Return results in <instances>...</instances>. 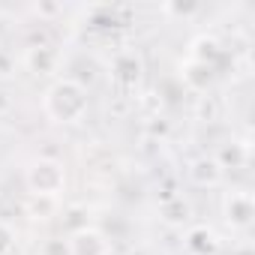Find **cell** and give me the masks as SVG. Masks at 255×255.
<instances>
[{"mask_svg": "<svg viewBox=\"0 0 255 255\" xmlns=\"http://www.w3.org/2000/svg\"><path fill=\"white\" fill-rule=\"evenodd\" d=\"M87 111H90L87 84L72 78V75L54 78L42 93V114L54 126H75L87 117Z\"/></svg>", "mask_w": 255, "mask_h": 255, "instance_id": "6da1fadb", "label": "cell"}, {"mask_svg": "<svg viewBox=\"0 0 255 255\" xmlns=\"http://www.w3.org/2000/svg\"><path fill=\"white\" fill-rule=\"evenodd\" d=\"M66 165L54 156H39L33 162H27L24 168V186L33 198H60L66 192Z\"/></svg>", "mask_w": 255, "mask_h": 255, "instance_id": "7a4b0ae2", "label": "cell"}, {"mask_svg": "<svg viewBox=\"0 0 255 255\" xmlns=\"http://www.w3.org/2000/svg\"><path fill=\"white\" fill-rule=\"evenodd\" d=\"M222 219L231 231H246L255 222V198L246 189H228L222 195Z\"/></svg>", "mask_w": 255, "mask_h": 255, "instance_id": "3957f363", "label": "cell"}, {"mask_svg": "<svg viewBox=\"0 0 255 255\" xmlns=\"http://www.w3.org/2000/svg\"><path fill=\"white\" fill-rule=\"evenodd\" d=\"M69 249L72 255H111V240L102 228L96 225H81V228H72L69 234Z\"/></svg>", "mask_w": 255, "mask_h": 255, "instance_id": "277c9868", "label": "cell"}, {"mask_svg": "<svg viewBox=\"0 0 255 255\" xmlns=\"http://www.w3.org/2000/svg\"><path fill=\"white\" fill-rule=\"evenodd\" d=\"M219 246H222V240H219V234L210 225H201L198 222V225H189L186 234H183L186 255H216Z\"/></svg>", "mask_w": 255, "mask_h": 255, "instance_id": "5b68a950", "label": "cell"}, {"mask_svg": "<svg viewBox=\"0 0 255 255\" xmlns=\"http://www.w3.org/2000/svg\"><path fill=\"white\" fill-rule=\"evenodd\" d=\"M186 174H189L192 186H198V189H213V186L222 183L225 168L216 162V156H195V159L189 162Z\"/></svg>", "mask_w": 255, "mask_h": 255, "instance_id": "8992f818", "label": "cell"}, {"mask_svg": "<svg viewBox=\"0 0 255 255\" xmlns=\"http://www.w3.org/2000/svg\"><path fill=\"white\" fill-rule=\"evenodd\" d=\"M21 60L33 75H54L60 69V51L54 45H30Z\"/></svg>", "mask_w": 255, "mask_h": 255, "instance_id": "52a82bcc", "label": "cell"}, {"mask_svg": "<svg viewBox=\"0 0 255 255\" xmlns=\"http://www.w3.org/2000/svg\"><path fill=\"white\" fill-rule=\"evenodd\" d=\"M177 72H180V81H183L189 90H195V93H204V90L213 84V78H216V69H213V66L198 63V60H192V57L180 60V63H177Z\"/></svg>", "mask_w": 255, "mask_h": 255, "instance_id": "ba28073f", "label": "cell"}, {"mask_svg": "<svg viewBox=\"0 0 255 255\" xmlns=\"http://www.w3.org/2000/svg\"><path fill=\"white\" fill-rule=\"evenodd\" d=\"M186 57H192V60L207 63V66L216 69V60L222 57V42H219L216 36H210V33H201V36H195V39L189 42V54H186Z\"/></svg>", "mask_w": 255, "mask_h": 255, "instance_id": "9c48e42d", "label": "cell"}, {"mask_svg": "<svg viewBox=\"0 0 255 255\" xmlns=\"http://www.w3.org/2000/svg\"><path fill=\"white\" fill-rule=\"evenodd\" d=\"M111 72L123 84H135L141 78V72H144V63H141V57L135 51H120L114 57V63H111Z\"/></svg>", "mask_w": 255, "mask_h": 255, "instance_id": "30bf717a", "label": "cell"}, {"mask_svg": "<svg viewBox=\"0 0 255 255\" xmlns=\"http://www.w3.org/2000/svg\"><path fill=\"white\" fill-rule=\"evenodd\" d=\"M216 162L222 168H240L249 162V141H231V147H222Z\"/></svg>", "mask_w": 255, "mask_h": 255, "instance_id": "8fae6325", "label": "cell"}, {"mask_svg": "<svg viewBox=\"0 0 255 255\" xmlns=\"http://www.w3.org/2000/svg\"><path fill=\"white\" fill-rule=\"evenodd\" d=\"M189 216H192V207H189V201H186L183 195H171V198L162 204V219L171 222V225L189 222Z\"/></svg>", "mask_w": 255, "mask_h": 255, "instance_id": "7c38bea8", "label": "cell"}, {"mask_svg": "<svg viewBox=\"0 0 255 255\" xmlns=\"http://www.w3.org/2000/svg\"><path fill=\"white\" fill-rule=\"evenodd\" d=\"M159 12L168 15V18H192V15L201 12V3H180V0H171V3H162Z\"/></svg>", "mask_w": 255, "mask_h": 255, "instance_id": "4fadbf2b", "label": "cell"}, {"mask_svg": "<svg viewBox=\"0 0 255 255\" xmlns=\"http://www.w3.org/2000/svg\"><path fill=\"white\" fill-rule=\"evenodd\" d=\"M15 246H18V231H15V225L6 222V219H0V255H12Z\"/></svg>", "mask_w": 255, "mask_h": 255, "instance_id": "5bb4252c", "label": "cell"}, {"mask_svg": "<svg viewBox=\"0 0 255 255\" xmlns=\"http://www.w3.org/2000/svg\"><path fill=\"white\" fill-rule=\"evenodd\" d=\"M39 255H72V249H69V237L57 234V237H48V240H42V246H39Z\"/></svg>", "mask_w": 255, "mask_h": 255, "instance_id": "9a60e30c", "label": "cell"}, {"mask_svg": "<svg viewBox=\"0 0 255 255\" xmlns=\"http://www.w3.org/2000/svg\"><path fill=\"white\" fill-rule=\"evenodd\" d=\"M54 207H57L54 198H33L30 195V201H27V210L33 219H48V210H54Z\"/></svg>", "mask_w": 255, "mask_h": 255, "instance_id": "2e32d148", "label": "cell"}, {"mask_svg": "<svg viewBox=\"0 0 255 255\" xmlns=\"http://www.w3.org/2000/svg\"><path fill=\"white\" fill-rule=\"evenodd\" d=\"M33 12H36V15H54V12H60V6H54V3H48V6H33Z\"/></svg>", "mask_w": 255, "mask_h": 255, "instance_id": "e0dca14e", "label": "cell"}]
</instances>
